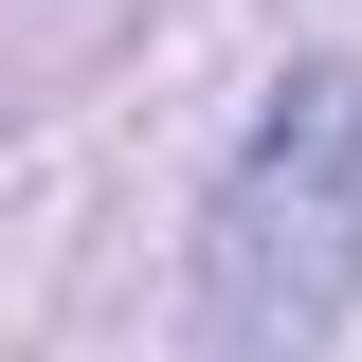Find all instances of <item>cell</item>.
<instances>
[{"label": "cell", "mask_w": 362, "mask_h": 362, "mask_svg": "<svg viewBox=\"0 0 362 362\" xmlns=\"http://www.w3.org/2000/svg\"><path fill=\"white\" fill-rule=\"evenodd\" d=\"M362 308V73H290L235 145V181L199 199V254H181V326L199 362H308Z\"/></svg>", "instance_id": "cell-1"}]
</instances>
